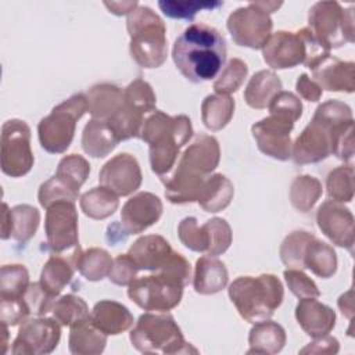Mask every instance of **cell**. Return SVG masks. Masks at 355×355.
Returning <instances> with one entry per match:
<instances>
[{"mask_svg":"<svg viewBox=\"0 0 355 355\" xmlns=\"http://www.w3.org/2000/svg\"><path fill=\"white\" fill-rule=\"evenodd\" d=\"M352 115L348 105L330 100L318 107L311 123L298 136L293 147L297 164L318 162L330 153L349 159L352 151Z\"/></svg>","mask_w":355,"mask_h":355,"instance_id":"obj_1","label":"cell"},{"mask_svg":"<svg viewBox=\"0 0 355 355\" xmlns=\"http://www.w3.org/2000/svg\"><path fill=\"white\" fill-rule=\"evenodd\" d=\"M226 53L225 37L207 24H193L186 28L172 47L176 68L193 83L216 78L226 61Z\"/></svg>","mask_w":355,"mask_h":355,"instance_id":"obj_2","label":"cell"},{"mask_svg":"<svg viewBox=\"0 0 355 355\" xmlns=\"http://www.w3.org/2000/svg\"><path fill=\"white\" fill-rule=\"evenodd\" d=\"M219 162V146L215 137L200 135L179 158L171 176L162 178L165 196L173 204L197 201L208 175Z\"/></svg>","mask_w":355,"mask_h":355,"instance_id":"obj_3","label":"cell"},{"mask_svg":"<svg viewBox=\"0 0 355 355\" xmlns=\"http://www.w3.org/2000/svg\"><path fill=\"white\" fill-rule=\"evenodd\" d=\"M193 136L190 119L186 115L169 116L154 111L143 123L140 137L150 146L151 169L161 178L175 166L179 150Z\"/></svg>","mask_w":355,"mask_h":355,"instance_id":"obj_4","label":"cell"},{"mask_svg":"<svg viewBox=\"0 0 355 355\" xmlns=\"http://www.w3.org/2000/svg\"><path fill=\"white\" fill-rule=\"evenodd\" d=\"M230 301L247 322H262L282 304L283 286L273 275L241 276L229 287Z\"/></svg>","mask_w":355,"mask_h":355,"instance_id":"obj_5","label":"cell"},{"mask_svg":"<svg viewBox=\"0 0 355 355\" xmlns=\"http://www.w3.org/2000/svg\"><path fill=\"white\" fill-rule=\"evenodd\" d=\"M132 58L143 68L159 67L168 53L165 24L147 6H137L126 21Z\"/></svg>","mask_w":355,"mask_h":355,"instance_id":"obj_6","label":"cell"},{"mask_svg":"<svg viewBox=\"0 0 355 355\" xmlns=\"http://www.w3.org/2000/svg\"><path fill=\"white\" fill-rule=\"evenodd\" d=\"M86 111H89V103L82 93L73 94L54 107L50 115L43 118L37 126L42 147L53 154L64 153L73 139L76 121Z\"/></svg>","mask_w":355,"mask_h":355,"instance_id":"obj_7","label":"cell"},{"mask_svg":"<svg viewBox=\"0 0 355 355\" xmlns=\"http://www.w3.org/2000/svg\"><path fill=\"white\" fill-rule=\"evenodd\" d=\"M139 269L164 273L175 277L183 286L190 280V263L175 252L169 243L161 236H144L135 241L128 252Z\"/></svg>","mask_w":355,"mask_h":355,"instance_id":"obj_8","label":"cell"},{"mask_svg":"<svg viewBox=\"0 0 355 355\" xmlns=\"http://www.w3.org/2000/svg\"><path fill=\"white\" fill-rule=\"evenodd\" d=\"M309 31L327 50L354 42V10L337 1H319L309 8Z\"/></svg>","mask_w":355,"mask_h":355,"instance_id":"obj_9","label":"cell"},{"mask_svg":"<svg viewBox=\"0 0 355 355\" xmlns=\"http://www.w3.org/2000/svg\"><path fill=\"white\" fill-rule=\"evenodd\" d=\"M132 344L141 352H180L184 345L180 329L171 315L144 313L130 333Z\"/></svg>","mask_w":355,"mask_h":355,"instance_id":"obj_10","label":"cell"},{"mask_svg":"<svg viewBox=\"0 0 355 355\" xmlns=\"http://www.w3.org/2000/svg\"><path fill=\"white\" fill-rule=\"evenodd\" d=\"M183 284L164 273L136 277L128 290V295L144 311H169L175 308L183 294Z\"/></svg>","mask_w":355,"mask_h":355,"instance_id":"obj_11","label":"cell"},{"mask_svg":"<svg viewBox=\"0 0 355 355\" xmlns=\"http://www.w3.org/2000/svg\"><path fill=\"white\" fill-rule=\"evenodd\" d=\"M179 239L190 250L219 255L225 252L232 243V230L225 219L214 218L198 226L193 216L184 218L179 225Z\"/></svg>","mask_w":355,"mask_h":355,"instance_id":"obj_12","label":"cell"},{"mask_svg":"<svg viewBox=\"0 0 355 355\" xmlns=\"http://www.w3.org/2000/svg\"><path fill=\"white\" fill-rule=\"evenodd\" d=\"M33 166L31 129L19 119H10L1 130V169L6 175L19 178Z\"/></svg>","mask_w":355,"mask_h":355,"instance_id":"obj_13","label":"cell"},{"mask_svg":"<svg viewBox=\"0 0 355 355\" xmlns=\"http://www.w3.org/2000/svg\"><path fill=\"white\" fill-rule=\"evenodd\" d=\"M272 26L269 14L255 1L237 8L227 18V29L234 43L250 49H263L270 37Z\"/></svg>","mask_w":355,"mask_h":355,"instance_id":"obj_14","label":"cell"},{"mask_svg":"<svg viewBox=\"0 0 355 355\" xmlns=\"http://www.w3.org/2000/svg\"><path fill=\"white\" fill-rule=\"evenodd\" d=\"M73 204L71 201H57L47 208L44 223L47 244L55 254L79 247L78 214Z\"/></svg>","mask_w":355,"mask_h":355,"instance_id":"obj_15","label":"cell"},{"mask_svg":"<svg viewBox=\"0 0 355 355\" xmlns=\"http://www.w3.org/2000/svg\"><path fill=\"white\" fill-rule=\"evenodd\" d=\"M294 122L277 115H270L252 125V136L258 148L276 159L286 161L291 157L290 132Z\"/></svg>","mask_w":355,"mask_h":355,"instance_id":"obj_16","label":"cell"},{"mask_svg":"<svg viewBox=\"0 0 355 355\" xmlns=\"http://www.w3.org/2000/svg\"><path fill=\"white\" fill-rule=\"evenodd\" d=\"M98 182L116 196H129L141 183L140 166L133 155L118 154L101 168Z\"/></svg>","mask_w":355,"mask_h":355,"instance_id":"obj_17","label":"cell"},{"mask_svg":"<svg viewBox=\"0 0 355 355\" xmlns=\"http://www.w3.org/2000/svg\"><path fill=\"white\" fill-rule=\"evenodd\" d=\"M265 62L275 68H291L306 60V44L302 35L298 32L279 31L270 35L263 46Z\"/></svg>","mask_w":355,"mask_h":355,"instance_id":"obj_18","label":"cell"},{"mask_svg":"<svg viewBox=\"0 0 355 355\" xmlns=\"http://www.w3.org/2000/svg\"><path fill=\"white\" fill-rule=\"evenodd\" d=\"M60 340V326L53 319L25 320L14 341V354L50 352Z\"/></svg>","mask_w":355,"mask_h":355,"instance_id":"obj_19","label":"cell"},{"mask_svg":"<svg viewBox=\"0 0 355 355\" xmlns=\"http://www.w3.org/2000/svg\"><path fill=\"white\" fill-rule=\"evenodd\" d=\"M319 229L337 245L352 251L354 245V218L348 208L334 202H323L316 215Z\"/></svg>","mask_w":355,"mask_h":355,"instance_id":"obj_20","label":"cell"},{"mask_svg":"<svg viewBox=\"0 0 355 355\" xmlns=\"http://www.w3.org/2000/svg\"><path fill=\"white\" fill-rule=\"evenodd\" d=\"M162 214L159 198L151 193H139L128 200L121 211L122 229L126 234L141 233L154 225Z\"/></svg>","mask_w":355,"mask_h":355,"instance_id":"obj_21","label":"cell"},{"mask_svg":"<svg viewBox=\"0 0 355 355\" xmlns=\"http://www.w3.org/2000/svg\"><path fill=\"white\" fill-rule=\"evenodd\" d=\"M40 214L35 207L17 205L8 209L7 204H3L1 212V239L12 237L19 243H26L37 229Z\"/></svg>","mask_w":355,"mask_h":355,"instance_id":"obj_22","label":"cell"},{"mask_svg":"<svg viewBox=\"0 0 355 355\" xmlns=\"http://www.w3.org/2000/svg\"><path fill=\"white\" fill-rule=\"evenodd\" d=\"M311 69L320 89L348 93L354 90V62H343L327 55Z\"/></svg>","mask_w":355,"mask_h":355,"instance_id":"obj_23","label":"cell"},{"mask_svg":"<svg viewBox=\"0 0 355 355\" xmlns=\"http://www.w3.org/2000/svg\"><path fill=\"white\" fill-rule=\"evenodd\" d=\"M80 254V248L78 247L69 254L68 259L61 254H54L46 262L40 275V283L51 295L57 297L61 290L71 282L73 270L78 269Z\"/></svg>","mask_w":355,"mask_h":355,"instance_id":"obj_24","label":"cell"},{"mask_svg":"<svg viewBox=\"0 0 355 355\" xmlns=\"http://www.w3.org/2000/svg\"><path fill=\"white\" fill-rule=\"evenodd\" d=\"M295 318L301 327L313 337L327 334L336 320L333 309L313 298H302L295 308Z\"/></svg>","mask_w":355,"mask_h":355,"instance_id":"obj_25","label":"cell"},{"mask_svg":"<svg viewBox=\"0 0 355 355\" xmlns=\"http://www.w3.org/2000/svg\"><path fill=\"white\" fill-rule=\"evenodd\" d=\"M90 320L104 334H119L133 324V316L128 308L110 300L94 305Z\"/></svg>","mask_w":355,"mask_h":355,"instance_id":"obj_26","label":"cell"},{"mask_svg":"<svg viewBox=\"0 0 355 355\" xmlns=\"http://www.w3.org/2000/svg\"><path fill=\"white\" fill-rule=\"evenodd\" d=\"M194 290L198 294H215L227 284V270L222 261L212 257H201L196 263Z\"/></svg>","mask_w":355,"mask_h":355,"instance_id":"obj_27","label":"cell"},{"mask_svg":"<svg viewBox=\"0 0 355 355\" xmlns=\"http://www.w3.org/2000/svg\"><path fill=\"white\" fill-rule=\"evenodd\" d=\"M87 103L93 118L107 122L121 108L123 103V90L110 83L96 85L87 94Z\"/></svg>","mask_w":355,"mask_h":355,"instance_id":"obj_28","label":"cell"},{"mask_svg":"<svg viewBox=\"0 0 355 355\" xmlns=\"http://www.w3.org/2000/svg\"><path fill=\"white\" fill-rule=\"evenodd\" d=\"M118 137L111 126L101 119L93 118L83 129L82 147L94 158H103L118 144Z\"/></svg>","mask_w":355,"mask_h":355,"instance_id":"obj_29","label":"cell"},{"mask_svg":"<svg viewBox=\"0 0 355 355\" xmlns=\"http://www.w3.org/2000/svg\"><path fill=\"white\" fill-rule=\"evenodd\" d=\"M302 265L304 268L311 269L315 275L327 279L333 276L337 269V257L329 244L312 236L305 245Z\"/></svg>","mask_w":355,"mask_h":355,"instance_id":"obj_30","label":"cell"},{"mask_svg":"<svg viewBox=\"0 0 355 355\" xmlns=\"http://www.w3.org/2000/svg\"><path fill=\"white\" fill-rule=\"evenodd\" d=\"M279 92H282L280 79L270 71H259L250 79L244 98L250 107L261 110L266 108Z\"/></svg>","mask_w":355,"mask_h":355,"instance_id":"obj_31","label":"cell"},{"mask_svg":"<svg viewBox=\"0 0 355 355\" xmlns=\"http://www.w3.org/2000/svg\"><path fill=\"white\" fill-rule=\"evenodd\" d=\"M233 191L230 180L218 173L205 180L197 201L207 212H218L230 204Z\"/></svg>","mask_w":355,"mask_h":355,"instance_id":"obj_32","label":"cell"},{"mask_svg":"<svg viewBox=\"0 0 355 355\" xmlns=\"http://www.w3.org/2000/svg\"><path fill=\"white\" fill-rule=\"evenodd\" d=\"M119 205L118 196L105 187H94L80 197V208L89 218L104 219Z\"/></svg>","mask_w":355,"mask_h":355,"instance_id":"obj_33","label":"cell"},{"mask_svg":"<svg viewBox=\"0 0 355 355\" xmlns=\"http://www.w3.org/2000/svg\"><path fill=\"white\" fill-rule=\"evenodd\" d=\"M202 122L211 130H219L227 125L234 111V101L226 94L205 97L202 107Z\"/></svg>","mask_w":355,"mask_h":355,"instance_id":"obj_34","label":"cell"},{"mask_svg":"<svg viewBox=\"0 0 355 355\" xmlns=\"http://www.w3.org/2000/svg\"><path fill=\"white\" fill-rule=\"evenodd\" d=\"M54 318L64 326H75L82 322L90 320L86 302L73 294L61 297L53 306Z\"/></svg>","mask_w":355,"mask_h":355,"instance_id":"obj_35","label":"cell"},{"mask_svg":"<svg viewBox=\"0 0 355 355\" xmlns=\"http://www.w3.org/2000/svg\"><path fill=\"white\" fill-rule=\"evenodd\" d=\"M89 172H90L89 162L78 154H71L64 157L60 161L55 176L60 180H62L68 187H71L73 191L79 193V189L86 182Z\"/></svg>","mask_w":355,"mask_h":355,"instance_id":"obj_36","label":"cell"},{"mask_svg":"<svg viewBox=\"0 0 355 355\" xmlns=\"http://www.w3.org/2000/svg\"><path fill=\"white\" fill-rule=\"evenodd\" d=\"M112 262L114 261L107 251L101 248H90L80 254L78 269L87 280L97 282L110 275Z\"/></svg>","mask_w":355,"mask_h":355,"instance_id":"obj_37","label":"cell"},{"mask_svg":"<svg viewBox=\"0 0 355 355\" xmlns=\"http://www.w3.org/2000/svg\"><path fill=\"white\" fill-rule=\"evenodd\" d=\"M223 6V1H198V0H161V11L175 19H191L198 11H212Z\"/></svg>","mask_w":355,"mask_h":355,"instance_id":"obj_38","label":"cell"},{"mask_svg":"<svg viewBox=\"0 0 355 355\" xmlns=\"http://www.w3.org/2000/svg\"><path fill=\"white\" fill-rule=\"evenodd\" d=\"M322 194V186L313 176H298L290 190V200L294 208L306 212Z\"/></svg>","mask_w":355,"mask_h":355,"instance_id":"obj_39","label":"cell"},{"mask_svg":"<svg viewBox=\"0 0 355 355\" xmlns=\"http://www.w3.org/2000/svg\"><path fill=\"white\" fill-rule=\"evenodd\" d=\"M29 287V275L24 265L1 266L0 297L1 298H22Z\"/></svg>","mask_w":355,"mask_h":355,"instance_id":"obj_40","label":"cell"},{"mask_svg":"<svg viewBox=\"0 0 355 355\" xmlns=\"http://www.w3.org/2000/svg\"><path fill=\"white\" fill-rule=\"evenodd\" d=\"M312 236L313 234L304 230H297L288 234L280 245V258L283 263L291 269H304L302 255L305 245Z\"/></svg>","mask_w":355,"mask_h":355,"instance_id":"obj_41","label":"cell"},{"mask_svg":"<svg viewBox=\"0 0 355 355\" xmlns=\"http://www.w3.org/2000/svg\"><path fill=\"white\" fill-rule=\"evenodd\" d=\"M123 100L143 115L154 111L155 107V94L151 86L143 79H136L125 87Z\"/></svg>","mask_w":355,"mask_h":355,"instance_id":"obj_42","label":"cell"},{"mask_svg":"<svg viewBox=\"0 0 355 355\" xmlns=\"http://www.w3.org/2000/svg\"><path fill=\"white\" fill-rule=\"evenodd\" d=\"M354 171L351 166H340L327 178V193L334 201H351L354 194Z\"/></svg>","mask_w":355,"mask_h":355,"instance_id":"obj_43","label":"cell"},{"mask_svg":"<svg viewBox=\"0 0 355 355\" xmlns=\"http://www.w3.org/2000/svg\"><path fill=\"white\" fill-rule=\"evenodd\" d=\"M247 65L239 60L233 58L229 61L226 68L222 71L220 76L214 83V89L218 94H229L236 92L241 83L244 82V78L247 76Z\"/></svg>","mask_w":355,"mask_h":355,"instance_id":"obj_44","label":"cell"},{"mask_svg":"<svg viewBox=\"0 0 355 355\" xmlns=\"http://www.w3.org/2000/svg\"><path fill=\"white\" fill-rule=\"evenodd\" d=\"M76 191L68 187L62 180H60L55 175L44 182L39 189V202L42 207L49 208L51 204L57 201H71L75 202L78 198Z\"/></svg>","mask_w":355,"mask_h":355,"instance_id":"obj_45","label":"cell"},{"mask_svg":"<svg viewBox=\"0 0 355 355\" xmlns=\"http://www.w3.org/2000/svg\"><path fill=\"white\" fill-rule=\"evenodd\" d=\"M286 341L284 330L280 324L273 322H258L250 334V344L254 345H273L275 351H279Z\"/></svg>","mask_w":355,"mask_h":355,"instance_id":"obj_46","label":"cell"},{"mask_svg":"<svg viewBox=\"0 0 355 355\" xmlns=\"http://www.w3.org/2000/svg\"><path fill=\"white\" fill-rule=\"evenodd\" d=\"M270 115H277L290 121H297L301 116L302 105L297 96L290 92H279L269 103Z\"/></svg>","mask_w":355,"mask_h":355,"instance_id":"obj_47","label":"cell"},{"mask_svg":"<svg viewBox=\"0 0 355 355\" xmlns=\"http://www.w3.org/2000/svg\"><path fill=\"white\" fill-rule=\"evenodd\" d=\"M55 297L51 295L42 283H31L24 294V301L29 309V313L33 315H44L50 309H53V300Z\"/></svg>","mask_w":355,"mask_h":355,"instance_id":"obj_48","label":"cell"},{"mask_svg":"<svg viewBox=\"0 0 355 355\" xmlns=\"http://www.w3.org/2000/svg\"><path fill=\"white\" fill-rule=\"evenodd\" d=\"M139 268L129 254L118 255L110 270V280L118 286H129L137 277Z\"/></svg>","mask_w":355,"mask_h":355,"instance_id":"obj_49","label":"cell"},{"mask_svg":"<svg viewBox=\"0 0 355 355\" xmlns=\"http://www.w3.org/2000/svg\"><path fill=\"white\" fill-rule=\"evenodd\" d=\"M284 279L291 293L298 298H315L320 295L316 284L305 273H302L301 269L284 270Z\"/></svg>","mask_w":355,"mask_h":355,"instance_id":"obj_50","label":"cell"},{"mask_svg":"<svg viewBox=\"0 0 355 355\" xmlns=\"http://www.w3.org/2000/svg\"><path fill=\"white\" fill-rule=\"evenodd\" d=\"M29 315V309L22 298H1L3 324H17Z\"/></svg>","mask_w":355,"mask_h":355,"instance_id":"obj_51","label":"cell"},{"mask_svg":"<svg viewBox=\"0 0 355 355\" xmlns=\"http://www.w3.org/2000/svg\"><path fill=\"white\" fill-rule=\"evenodd\" d=\"M297 90L298 93L308 101H318L322 96L320 86L311 80L305 73H302L297 80Z\"/></svg>","mask_w":355,"mask_h":355,"instance_id":"obj_52","label":"cell"},{"mask_svg":"<svg viewBox=\"0 0 355 355\" xmlns=\"http://www.w3.org/2000/svg\"><path fill=\"white\" fill-rule=\"evenodd\" d=\"M104 6L110 10V12L115 14V15H125V14H130L139 4L137 1H105Z\"/></svg>","mask_w":355,"mask_h":355,"instance_id":"obj_53","label":"cell"},{"mask_svg":"<svg viewBox=\"0 0 355 355\" xmlns=\"http://www.w3.org/2000/svg\"><path fill=\"white\" fill-rule=\"evenodd\" d=\"M255 3L258 7H261L268 14L273 12L275 10H277L282 6V3H276V1H255Z\"/></svg>","mask_w":355,"mask_h":355,"instance_id":"obj_54","label":"cell"}]
</instances>
